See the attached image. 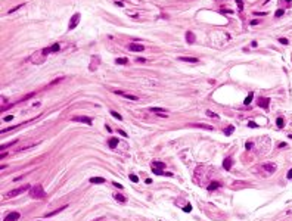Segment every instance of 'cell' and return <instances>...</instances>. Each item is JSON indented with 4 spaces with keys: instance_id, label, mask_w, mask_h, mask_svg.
I'll return each instance as SVG.
<instances>
[{
    "instance_id": "6da1fadb",
    "label": "cell",
    "mask_w": 292,
    "mask_h": 221,
    "mask_svg": "<svg viewBox=\"0 0 292 221\" xmlns=\"http://www.w3.org/2000/svg\"><path fill=\"white\" fill-rule=\"evenodd\" d=\"M31 196L35 199H43V198H46V192L43 190V187L40 184H37V186L31 187Z\"/></svg>"
},
{
    "instance_id": "7a4b0ae2",
    "label": "cell",
    "mask_w": 292,
    "mask_h": 221,
    "mask_svg": "<svg viewBox=\"0 0 292 221\" xmlns=\"http://www.w3.org/2000/svg\"><path fill=\"white\" fill-rule=\"evenodd\" d=\"M28 190H31V186H30V184H25V186H22V187H18V189H15V190H10V192L6 195V198H13V196H18V195H21L22 192H28Z\"/></svg>"
},
{
    "instance_id": "3957f363",
    "label": "cell",
    "mask_w": 292,
    "mask_h": 221,
    "mask_svg": "<svg viewBox=\"0 0 292 221\" xmlns=\"http://www.w3.org/2000/svg\"><path fill=\"white\" fill-rule=\"evenodd\" d=\"M59 50H61V44H59V43H55V44H52V46H49V47L43 49L41 52H43V55H44V56H47L49 53H58Z\"/></svg>"
},
{
    "instance_id": "277c9868",
    "label": "cell",
    "mask_w": 292,
    "mask_h": 221,
    "mask_svg": "<svg viewBox=\"0 0 292 221\" xmlns=\"http://www.w3.org/2000/svg\"><path fill=\"white\" fill-rule=\"evenodd\" d=\"M80 18H81V15L80 13H75L72 18H71V21H69V25H68V29H74L77 25H78V22H80Z\"/></svg>"
},
{
    "instance_id": "5b68a950",
    "label": "cell",
    "mask_w": 292,
    "mask_h": 221,
    "mask_svg": "<svg viewBox=\"0 0 292 221\" xmlns=\"http://www.w3.org/2000/svg\"><path fill=\"white\" fill-rule=\"evenodd\" d=\"M44 59H46V56L43 55V52H38V53H35V55H32V56L30 58V60L34 62V63H41Z\"/></svg>"
},
{
    "instance_id": "8992f818",
    "label": "cell",
    "mask_w": 292,
    "mask_h": 221,
    "mask_svg": "<svg viewBox=\"0 0 292 221\" xmlns=\"http://www.w3.org/2000/svg\"><path fill=\"white\" fill-rule=\"evenodd\" d=\"M72 121L74 122H84L87 125H92V118L90 117H74Z\"/></svg>"
},
{
    "instance_id": "52a82bcc",
    "label": "cell",
    "mask_w": 292,
    "mask_h": 221,
    "mask_svg": "<svg viewBox=\"0 0 292 221\" xmlns=\"http://www.w3.org/2000/svg\"><path fill=\"white\" fill-rule=\"evenodd\" d=\"M129 49H130L131 52H143V50H145V46L137 44V43H130V44H129Z\"/></svg>"
},
{
    "instance_id": "ba28073f",
    "label": "cell",
    "mask_w": 292,
    "mask_h": 221,
    "mask_svg": "<svg viewBox=\"0 0 292 221\" xmlns=\"http://www.w3.org/2000/svg\"><path fill=\"white\" fill-rule=\"evenodd\" d=\"M114 93H115V94H120V96H123V97H126V99H129V100H137V97H136V96L129 94V93L121 91V90H114Z\"/></svg>"
},
{
    "instance_id": "9c48e42d",
    "label": "cell",
    "mask_w": 292,
    "mask_h": 221,
    "mask_svg": "<svg viewBox=\"0 0 292 221\" xmlns=\"http://www.w3.org/2000/svg\"><path fill=\"white\" fill-rule=\"evenodd\" d=\"M269 105H270V99L269 97H261L258 100V106L263 108V109H269Z\"/></svg>"
},
{
    "instance_id": "30bf717a",
    "label": "cell",
    "mask_w": 292,
    "mask_h": 221,
    "mask_svg": "<svg viewBox=\"0 0 292 221\" xmlns=\"http://www.w3.org/2000/svg\"><path fill=\"white\" fill-rule=\"evenodd\" d=\"M263 170H267V173H275L276 171V165L273 164V162H267V164H263V167H261Z\"/></svg>"
},
{
    "instance_id": "8fae6325",
    "label": "cell",
    "mask_w": 292,
    "mask_h": 221,
    "mask_svg": "<svg viewBox=\"0 0 292 221\" xmlns=\"http://www.w3.org/2000/svg\"><path fill=\"white\" fill-rule=\"evenodd\" d=\"M19 212H10V214H7L6 217H4V221H18L19 220Z\"/></svg>"
},
{
    "instance_id": "7c38bea8",
    "label": "cell",
    "mask_w": 292,
    "mask_h": 221,
    "mask_svg": "<svg viewBox=\"0 0 292 221\" xmlns=\"http://www.w3.org/2000/svg\"><path fill=\"white\" fill-rule=\"evenodd\" d=\"M178 60H181V62H189V63H198V62H199L198 58H187V56H178Z\"/></svg>"
},
{
    "instance_id": "4fadbf2b",
    "label": "cell",
    "mask_w": 292,
    "mask_h": 221,
    "mask_svg": "<svg viewBox=\"0 0 292 221\" xmlns=\"http://www.w3.org/2000/svg\"><path fill=\"white\" fill-rule=\"evenodd\" d=\"M150 167H152V170H164L165 168V164L164 162H159V161H153L150 164Z\"/></svg>"
},
{
    "instance_id": "5bb4252c",
    "label": "cell",
    "mask_w": 292,
    "mask_h": 221,
    "mask_svg": "<svg viewBox=\"0 0 292 221\" xmlns=\"http://www.w3.org/2000/svg\"><path fill=\"white\" fill-rule=\"evenodd\" d=\"M66 206H68V205H62L61 208H58V209H55V211H52V212H49V214H46L44 217H46V218H50V217H53V215H56V214H59V212H61L62 209H65Z\"/></svg>"
},
{
    "instance_id": "9a60e30c",
    "label": "cell",
    "mask_w": 292,
    "mask_h": 221,
    "mask_svg": "<svg viewBox=\"0 0 292 221\" xmlns=\"http://www.w3.org/2000/svg\"><path fill=\"white\" fill-rule=\"evenodd\" d=\"M232 165H233L232 158H226V159L223 161V168H224V170H230V168H232Z\"/></svg>"
},
{
    "instance_id": "2e32d148",
    "label": "cell",
    "mask_w": 292,
    "mask_h": 221,
    "mask_svg": "<svg viewBox=\"0 0 292 221\" xmlns=\"http://www.w3.org/2000/svg\"><path fill=\"white\" fill-rule=\"evenodd\" d=\"M118 142H120V140H118L117 137H111V139H109V142H108V145H109V147H111V149H115V147L118 146Z\"/></svg>"
},
{
    "instance_id": "e0dca14e",
    "label": "cell",
    "mask_w": 292,
    "mask_h": 221,
    "mask_svg": "<svg viewBox=\"0 0 292 221\" xmlns=\"http://www.w3.org/2000/svg\"><path fill=\"white\" fill-rule=\"evenodd\" d=\"M106 180L103 178V177H92L90 178V183H93V184H102V183H105Z\"/></svg>"
},
{
    "instance_id": "ac0fdd59",
    "label": "cell",
    "mask_w": 292,
    "mask_h": 221,
    "mask_svg": "<svg viewBox=\"0 0 292 221\" xmlns=\"http://www.w3.org/2000/svg\"><path fill=\"white\" fill-rule=\"evenodd\" d=\"M186 41H187L189 44H192V43L195 41V34L190 32V31H187V32H186Z\"/></svg>"
},
{
    "instance_id": "d6986e66",
    "label": "cell",
    "mask_w": 292,
    "mask_h": 221,
    "mask_svg": "<svg viewBox=\"0 0 292 221\" xmlns=\"http://www.w3.org/2000/svg\"><path fill=\"white\" fill-rule=\"evenodd\" d=\"M218 187H220V183H218V181H212L207 189H208V192H212V190H215V189H218Z\"/></svg>"
},
{
    "instance_id": "ffe728a7",
    "label": "cell",
    "mask_w": 292,
    "mask_h": 221,
    "mask_svg": "<svg viewBox=\"0 0 292 221\" xmlns=\"http://www.w3.org/2000/svg\"><path fill=\"white\" fill-rule=\"evenodd\" d=\"M115 63H118V65H127L129 63V59L127 58H118L115 60Z\"/></svg>"
},
{
    "instance_id": "44dd1931",
    "label": "cell",
    "mask_w": 292,
    "mask_h": 221,
    "mask_svg": "<svg viewBox=\"0 0 292 221\" xmlns=\"http://www.w3.org/2000/svg\"><path fill=\"white\" fill-rule=\"evenodd\" d=\"M193 127H198V128H204V130H214L211 125H207V124H193Z\"/></svg>"
},
{
    "instance_id": "7402d4cb",
    "label": "cell",
    "mask_w": 292,
    "mask_h": 221,
    "mask_svg": "<svg viewBox=\"0 0 292 221\" xmlns=\"http://www.w3.org/2000/svg\"><path fill=\"white\" fill-rule=\"evenodd\" d=\"M114 198H115V199H117L118 202H121V204H124V202L127 201V199H126V198H124L123 195H120V193H115V195H114Z\"/></svg>"
},
{
    "instance_id": "603a6c76",
    "label": "cell",
    "mask_w": 292,
    "mask_h": 221,
    "mask_svg": "<svg viewBox=\"0 0 292 221\" xmlns=\"http://www.w3.org/2000/svg\"><path fill=\"white\" fill-rule=\"evenodd\" d=\"M252 97H254V94H252V93H249V94L246 96V99L243 100V105H249V103L252 102Z\"/></svg>"
},
{
    "instance_id": "cb8c5ba5",
    "label": "cell",
    "mask_w": 292,
    "mask_h": 221,
    "mask_svg": "<svg viewBox=\"0 0 292 221\" xmlns=\"http://www.w3.org/2000/svg\"><path fill=\"white\" fill-rule=\"evenodd\" d=\"M150 111L155 112V114H165L167 109H162V108H150Z\"/></svg>"
},
{
    "instance_id": "d4e9b609",
    "label": "cell",
    "mask_w": 292,
    "mask_h": 221,
    "mask_svg": "<svg viewBox=\"0 0 292 221\" xmlns=\"http://www.w3.org/2000/svg\"><path fill=\"white\" fill-rule=\"evenodd\" d=\"M276 125H277L279 128H282V127L285 125V121H283V118H282V117H279V118L276 119Z\"/></svg>"
},
{
    "instance_id": "484cf974",
    "label": "cell",
    "mask_w": 292,
    "mask_h": 221,
    "mask_svg": "<svg viewBox=\"0 0 292 221\" xmlns=\"http://www.w3.org/2000/svg\"><path fill=\"white\" fill-rule=\"evenodd\" d=\"M233 131H235V127H233V125H229V128L224 130V134H226V136H230Z\"/></svg>"
},
{
    "instance_id": "4316f807",
    "label": "cell",
    "mask_w": 292,
    "mask_h": 221,
    "mask_svg": "<svg viewBox=\"0 0 292 221\" xmlns=\"http://www.w3.org/2000/svg\"><path fill=\"white\" fill-rule=\"evenodd\" d=\"M111 115H112L114 118H117L118 121H121V119H123V117H121V115H120L118 112H115V111H111Z\"/></svg>"
},
{
    "instance_id": "83f0119b",
    "label": "cell",
    "mask_w": 292,
    "mask_h": 221,
    "mask_svg": "<svg viewBox=\"0 0 292 221\" xmlns=\"http://www.w3.org/2000/svg\"><path fill=\"white\" fill-rule=\"evenodd\" d=\"M205 114H207V117H210V118H218V115L217 114H214V112H211V111H205Z\"/></svg>"
},
{
    "instance_id": "f1b7e54d",
    "label": "cell",
    "mask_w": 292,
    "mask_h": 221,
    "mask_svg": "<svg viewBox=\"0 0 292 221\" xmlns=\"http://www.w3.org/2000/svg\"><path fill=\"white\" fill-rule=\"evenodd\" d=\"M130 180H131L133 183H139V177H137L136 174H130Z\"/></svg>"
},
{
    "instance_id": "f546056e",
    "label": "cell",
    "mask_w": 292,
    "mask_h": 221,
    "mask_svg": "<svg viewBox=\"0 0 292 221\" xmlns=\"http://www.w3.org/2000/svg\"><path fill=\"white\" fill-rule=\"evenodd\" d=\"M236 4H238L239 12H242V9H243V1H242V0H236Z\"/></svg>"
},
{
    "instance_id": "4dcf8cb0",
    "label": "cell",
    "mask_w": 292,
    "mask_h": 221,
    "mask_svg": "<svg viewBox=\"0 0 292 221\" xmlns=\"http://www.w3.org/2000/svg\"><path fill=\"white\" fill-rule=\"evenodd\" d=\"M283 13H285V10H283V9H279V10H276V13H275V16H276V18H280V16L283 15Z\"/></svg>"
},
{
    "instance_id": "1f68e13d",
    "label": "cell",
    "mask_w": 292,
    "mask_h": 221,
    "mask_svg": "<svg viewBox=\"0 0 292 221\" xmlns=\"http://www.w3.org/2000/svg\"><path fill=\"white\" fill-rule=\"evenodd\" d=\"M248 127H249V128H257V127H258V124H257V122H254V121H249V122H248Z\"/></svg>"
},
{
    "instance_id": "d6a6232c",
    "label": "cell",
    "mask_w": 292,
    "mask_h": 221,
    "mask_svg": "<svg viewBox=\"0 0 292 221\" xmlns=\"http://www.w3.org/2000/svg\"><path fill=\"white\" fill-rule=\"evenodd\" d=\"M252 146H254V145H252V142H246V143H245V149H246V150L252 149Z\"/></svg>"
},
{
    "instance_id": "836d02e7",
    "label": "cell",
    "mask_w": 292,
    "mask_h": 221,
    "mask_svg": "<svg viewBox=\"0 0 292 221\" xmlns=\"http://www.w3.org/2000/svg\"><path fill=\"white\" fill-rule=\"evenodd\" d=\"M183 211H184V212H190V211H192V205H190V204H187V205L183 208Z\"/></svg>"
},
{
    "instance_id": "e575fe53",
    "label": "cell",
    "mask_w": 292,
    "mask_h": 221,
    "mask_svg": "<svg viewBox=\"0 0 292 221\" xmlns=\"http://www.w3.org/2000/svg\"><path fill=\"white\" fill-rule=\"evenodd\" d=\"M279 41H280L282 44H286V46L289 44V40H288V38H283V37H282V38H279Z\"/></svg>"
},
{
    "instance_id": "d590c367",
    "label": "cell",
    "mask_w": 292,
    "mask_h": 221,
    "mask_svg": "<svg viewBox=\"0 0 292 221\" xmlns=\"http://www.w3.org/2000/svg\"><path fill=\"white\" fill-rule=\"evenodd\" d=\"M19 7H22V4H18V6H15V7H12V9L9 10V13H13V12H15V10H18Z\"/></svg>"
},
{
    "instance_id": "8d00e7d4",
    "label": "cell",
    "mask_w": 292,
    "mask_h": 221,
    "mask_svg": "<svg viewBox=\"0 0 292 221\" xmlns=\"http://www.w3.org/2000/svg\"><path fill=\"white\" fill-rule=\"evenodd\" d=\"M112 184H114L115 187H118V189H121V190H123V184H120V183H117V181H112Z\"/></svg>"
},
{
    "instance_id": "74e56055",
    "label": "cell",
    "mask_w": 292,
    "mask_h": 221,
    "mask_svg": "<svg viewBox=\"0 0 292 221\" xmlns=\"http://www.w3.org/2000/svg\"><path fill=\"white\" fill-rule=\"evenodd\" d=\"M118 133H120V134H121L123 137H129V134H127L126 131H123V130H118Z\"/></svg>"
},
{
    "instance_id": "f35d334b",
    "label": "cell",
    "mask_w": 292,
    "mask_h": 221,
    "mask_svg": "<svg viewBox=\"0 0 292 221\" xmlns=\"http://www.w3.org/2000/svg\"><path fill=\"white\" fill-rule=\"evenodd\" d=\"M258 24H260L258 19H252V21H251V25H258Z\"/></svg>"
},
{
    "instance_id": "ab89813d",
    "label": "cell",
    "mask_w": 292,
    "mask_h": 221,
    "mask_svg": "<svg viewBox=\"0 0 292 221\" xmlns=\"http://www.w3.org/2000/svg\"><path fill=\"white\" fill-rule=\"evenodd\" d=\"M13 119V117L12 115H7V117H4V121H12Z\"/></svg>"
},
{
    "instance_id": "60d3db41",
    "label": "cell",
    "mask_w": 292,
    "mask_h": 221,
    "mask_svg": "<svg viewBox=\"0 0 292 221\" xmlns=\"http://www.w3.org/2000/svg\"><path fill=\"white\" fill-rule=\"evenodd\" d=\"M255 15H258V16H264V15H267V12H255Z\"/></svg>"
},
{
    "instance_id": "b9f144b4",
    "label": "cell",
    "mask_w": 292,
    "mask_h": 221,
    "mask_svg": "<svg viewBox=\"0 0 292 221\" xmlns=\"http://www.w3.org/2000/svg\"><path fill=\"white\" fill-rule=\"evenodd\" d=\"M288 180H292V170L288 171Z\"/></svg>"
},
{
    "instance_id": "7bdbcfd3",
    "label": "cell",
    "mask_w": 292,
    "mask_h": 221,
    "mask_svg": "<svg viewBox=\"0 0 292 221\" xmlns=\"http://www.w3.org/2000/svg\"><path fill=\"white\" fill-rule=\"evenodd\" d=\"M137 62H142V63H145L146 59H145V58H137Z\"/></svg>"
},
{
    "instance_id": "ee69618b",
    "label": "cell",
    "mask_w": 292,
    "mask_h": 221,
    "mask_svg": "<svg viewBox=\"0 0 292 221\" xmlns=\"http://www.w3.org/2000/svg\"><path fill=\"white\" fill-rule=\"evenodd\" d=\"M105 128H106V130H108V131H109V133H111V131H112V130H111V127H109V125H108V124H106V125H105Z\"/></svg>"
},
{
    "instance_id": "f6af8a7d",
    "label": "cell",
    "mask_w": 292,
    "mask_h": 221,
    "mask_svg": "<svg viewBox=\"0 0 292 221\" xmlns=\"http://www.w3.org/2000/svg\"><path fill=\"white\" fill-rule=\"evenodd\" d=\"M286 1H291V0H286Z\"/></svg>"
},
{
    "instance_id": "bcb514c9",
    "label": "cell",
    "mask_w": 292,
    "mask_h": 221,
    "mask_svg": "<svg viewBox=\"0 0 292 221\" xmlns=\"http://www.w3.org/2000/svg\"><path fill=\"white\" fill-rule=\"evenodd\" d=\"M96 221H99V220H96Z\"/></svg>"
}]
</instances>
